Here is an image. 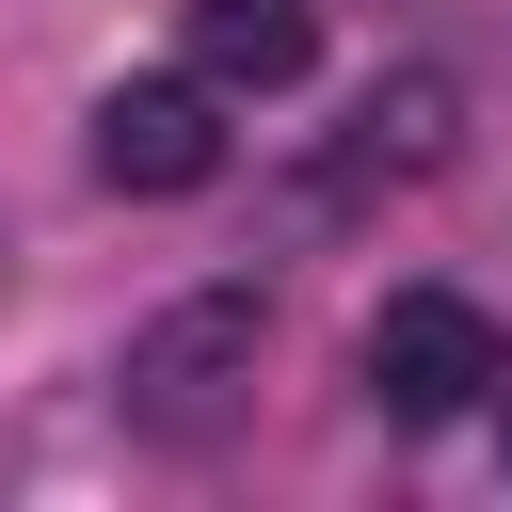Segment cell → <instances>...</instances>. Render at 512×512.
Segmentation results:
<instances>
[{"label":"cell","mask_w":512,"mask_h":512,"mask_svg":"<svg viewBox=\"0 0 512 512\" xmlns=\"http://www.w3.org/2000/svg\"><path fill=\"white\" fill-rule=\"evenodd\" d=\"M256 352H272V304H256V288H192V304H160V320L128 336L112 400H128V432H160V448H208V432L240 416Z\"/></svg>","instance_id":"6da1fadb"},{"label":"cell","mask_w":512,"mask_h":512,"mask_svg":"<svg viewBox=\"0 0 512 512\" xmlns=\"http://www.w3.org/2000/svg\"><path fill=\"white\" fill-rule=\"evenodd\" d=\"M448 128H464V96H448L432 64L368 80V96H352V128H336V176H320V208H352V192H400V176H432V160H448Z\"/></svg>","instance_id":"277c9868"},{"label":"cell","mask_w":512,"mask_h":512,"mask_svg":"<svg viewBox=\"0 0 512 512\" xmlns=\"http://www.w3.org/2000/svg\"><path fill=\"white\" fill-rule=\"evenodd\" d=\"M96 176L112 192H208L224 176V96L176 64V80H112L96 96Z\"/></svg>","instance_id":"3957f363"},{"label":"cell","mask_w":512,"mask_h":512,"mask_svg":"<svg viewBox=\"0 0 512 512\" xmlns=\"http://www.w3.org/2000/svg\"><path fill=\"white\" fill-rule=\"evenodd\" d=\"M320 48V0H192V80L208 96H288Z\"/></svg>","instance_id":"5b68a950"},{"label":"cell","mask_w":512,"mask_h":512,"mask_svg":"<svg viewBox=\"0 0 512 512\" xmlns=\"http://www.w3.org/2000/svg\"><path fill=\"white\" fill-rule=\"evenodd\" d=\"M512 384V352H496V320L464 304V288H400L384 320H368V400L400 416V432H448V416H480Z\"/></svg>","instance_id":"7a4b0ae2"}]
</instances>
